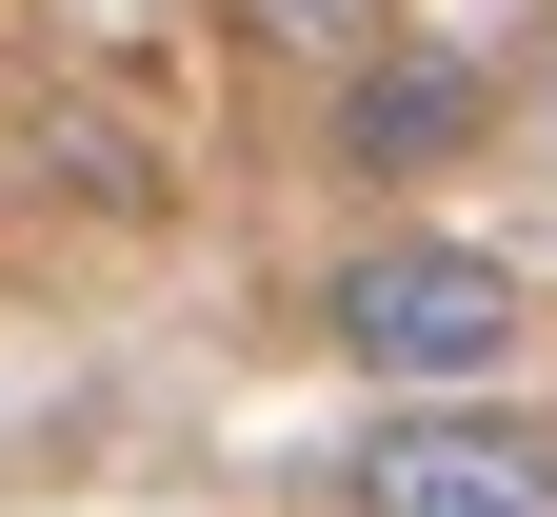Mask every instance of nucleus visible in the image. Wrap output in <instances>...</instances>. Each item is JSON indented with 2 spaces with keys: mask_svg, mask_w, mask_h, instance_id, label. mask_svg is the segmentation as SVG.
I'll return each instance as SVG.
<instances>
[{
  "mask_svg": "<svg viewBox=\"0 0 557 517\" xmlns=\"http://www.w3.org/2000/svg\"><path fill=\"white\" fill-rule=\"evenodd\" d=\"M338 517H557V418H518V398H379L338 438Z\"/></svg>",
  "mask_w": 557,
  "mask_h": 517,
  "instance_id": "f03ea898",
  "label": "nucleus"
},
{
  "mask_svg": "<svg viewBox=\"0 0 557 517\" xmlns=\"http://www.w3.org/2000/svg\"><path fill=\"white\" fill-rule=\"evenodd\" d=\"M220 21H239L259 60H299V81H359V60L398 40V0H220Z\"/></svg>",
  "mask_w": 557,
  "mask_h": 517,
  "instance_id": "20e7f679",
  "label": "nucleus"
},
{
  "mask_svg": "<svg viewBox=\"0 0 557 517\" xmlns=\"http://www.w3.org/2000/svg\"><path fill=\"white\" fill-rule=\"evenodd\" d=\"M319 338L359 358L379 398H498V358H518V259L398 219V239H359V259L319 279Z\"/></svg>",
  "mask_w": 557,
  "mask_h": 517,
  "instance_id": "f257e3e1",
  "label": "nucleus"
},
{
  "mask_svg": "<svg viewBox=\"0 0 557 517\" xmlns=\"http://www.w3.org/2000/svg\"><path fill=\"white\" fill-rule=\"evenodd\" d=\"M478 120H498V81H478L458 40H379L359 81H319V160H338V180H379V199H418V180H458V160H478Z\"/></svg>",
  "mask_w": 557,
  "mask_h": 517,
  "instance_id": "7ed1b4c3",
  "label": "nucleus"
},
{
  "mask_svg": "<svg viewBox=\"0 0 557 517\" xmlns=\"http://www.w3.org/2000/svg\"><path fill=\"white\" fill-rule=\"evenodd\" d=\"M40 160H60V199H100V219H139V199H160V139H139V120H100V100H40Z\"/></svg>",
  "mask_w": 557,
  "mask_h": 517,
  "instance_id": "39448f33",
  "label": "nucleus"
}]
</instances>
